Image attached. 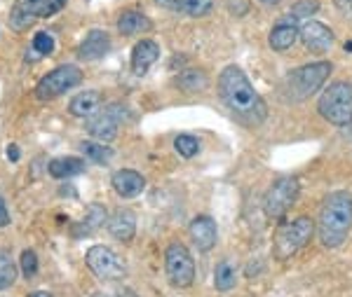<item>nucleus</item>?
<instances>
[{"label": "nucleus", "instance_id": "obj_24", "mask_svg": "<svg viewBox=\"0 0 352 297\" xmlns=\"http://www.w3.org/2000/svg\"><path fill=\"white\" fill-rule=\"evenodd\" d=\"M33 21H36V16L28 12L26 0H19L12 8V12H10V28L21 33V31H28V28L33 26Z\"/></svg>", "mask_w": 352, "mask_h": 297}, {"label": "nucleus", "instance_id": "obj_33", "mask_svg": "<svg viewBox=\"0 0 352 297\" xmlns=\"http://www.w3.org/2000/svg\"><path fill=\"white\" fill-rule=\"evenodd\" d=\"M228 8L235 16H244L249 12V0H230Z\"/></svg>", "mask_w": 352, "mask_h": 297}, {"label": "nucleus", "instance_id": "obj_14", "mask_svg": "<svg viewBox=\"0 0 352 297\" xmlns=\"http://www.w3.org/2000/svg\"><path fill=\"white\" fill-rule=\"evenodd\" d=\"M190 239L197 248L204 250V253L212 250L219 241V230H217L214 218H209V215H197V218L190 222Z\"/></svg>", "mask_w": 352, "mask_h": 297}, {"label": "nucleus", "instance_id": "obj_35", "mask_svg": "<svg viewBox=\"0 0 352 297\" xmlns=\"http://www.w3.org/2000/svg\"><path fill=\"white\" fill-rule=\"evenodd\" d=\"M10 225V211L5 206V199L0 197V227H8Z\"/></svg>", "mask_w": 352, "mask_h": 297}, {"label": "nucleus", "instance_id": "obj_5", "mask_svg": "<svg viewBox=\"0 0 352 297\" xmlns=\"http://www.w3.org/2000/svg\"><path fill=\"white\" fill-rule=\"evenodd\" d=\"M331 64L329 61H315V64L300 66L296 71L289 73L285 87L289 91L292 101H305L310 99L315 91H320L322 84L327 82V78L331 75Z\"/></svg>", "mask_w": 352, "mask_h": 297}, {"label": "nucleus", "instance_id": "obj_1", "mask_svg": "<svg viewBox=\"0 0 352 297\" xmlns=\"http://www.w3.org/2000/svg\"><path fill=\"white\" fill-rule=\"evenodd\" d=\"M219 96L235 117L249 127H258L268 115L265 101L256 94L240 66H228L219 78Z\"/></svg>", "mask_w": 352, "mask_h": 297}, {"label": "nucleus", "instance_id": "obj_11", "mask_svg": "<svg viewBox=\"0 0 352 297\" xmlns=\"http://www.w3.org/2000/svg\"><path fill=\"white\" fill-rule=\"evenodd\" d=\"M298 38H300V31H298V24H296V16L287 14V16H282L275 26H272L268 40H270V47L275 49V52H285V49L292 47Z\"/></svg>", "mask_w": 352, "mask_h": 297}, {"label": "nucleus", "instance_id": "obj_19", "mask_svg": "<svg viewBox=\"0 0 352 297\" xmlns=\"http://www.w3.org/2000/svg\"><path fill=\"white\" fill-rule=\"evenodd\" d=\"M151 28L153 24L148 16L136 12V10H127V12H122L120 19H118V31H120V36H136V33H146V31H151Z\"/></svg>", "mask_w": 352, "mask_h": 297}, {"label": "nucleus", "instance_id": "obj_27", "mask_svg": "<svg viewBox=\"0 0 352 297\" xmlns=\"http://www.w3.org/2000/svg\"><path fill=\"white\" fill-rule=\"evenodd\" d=\"M80 150L87 155L92 162L96 164H106L109 159L113 157V150L111 147H106V145H101V143H94V141H82L80 143Z\"/></svg>", "mask_w": 352, "mask_h": 297}, {"label": "nucleus", "instance_id": "obj_13", "mask_svg": "<svg viewBox=\"0 0 352 297\" xmlns=\"http://www.w3.org/2000/svg\"><path fill=\"white\" fill-rule=\"evenodd\" d=\"M113 190H116L118 197L122 199H134L144 192L146 187V178L139 174V171H132V169H122V171H116L113 174V180H111Z\"/></svg>", "mask_w": 352, "mask_h": 297}, {"label": "nucleus", "instance_id": "obj_23", "mask_svg": "<svg viewBox=\"0 0 352 297\" xmlns=\"http://www.w3.org/2000/svg\"><path fill=\"white\" fill-rule=\"evenodd\" d=\"M68 0H26V8L36 19H47L66 8Z\"/></svg>", "mask_w": 352, "mask_h": 297}, {"label": "nucleus", "instance_id": "obj_38", "mask_svg": "<svg viewBox=\"0 0 352 297\" xmlns=\"http://www.w3.org/2000/svg\"><path fill=\"white\" fill-rule=\"evenodd\" d=\"M28 297H52V293H45V290H38V293H31Z\"/></svg>", "mask_w": 352, "mask_h": 297}, {"label": "nucleus", "instance_id": "obj_10", "mask_svg": "<svg viewBox=\"0 0 352 297\" xmlns=\"http://www.w3.org/2000/svg\"><path fill=\"white\" fill-rule=\"evenodd\" d=\"M120 106L113 104L109 108H104V110H99L96 115H92L87 119V134L92 136V139L101 141V143H111L113 139L118 136V127H120Z\"/></svg>", "mask_w": 352, "mask_h": 297}, {"label": "nucleus", "instance_id": "obj_28", "mask_svg": "<svg viewBox=\"0 0 352 297\" xmlns=\"http://www.w3.org/2000/svg\"><path fill=\"white\" fill-rule=\"evenodd\" d=\"M174 147H176V152H179L181 157L188 159V157H195L197 152H200V141H197L195 136L181 134V136H176Z\"/></svg>", "mask_w": 352, "mask_h": 297}, {"label": "nucleus", "instance_id": "obj_36", "mask_svg": "<svg viewBox=\"0 0 352 297\" xmlns=\"http://www.w3.org/2000/svg\"><path fill=\"white\" fill-rule=\"evenodd\" d=\"M8 159L10 162H16V159H19V145H8Z\"/></svg>", "mask_w": 352, "mask_h": 297}, {"label": "nucleus", "instance_id": "obj_26", "mask_svg": "<svg viewBox=\"0 0 352 297\" xmlns=\"http://www.w3.org/2000/svg\"><path fill=\"white\" fill-rule=\"evenodd\" d=\"M212 8H214V0H179L176 12L186 16H204L212 12Z\"/></svg>", "mask_w": 352, "mask_h": 297}, {"label": "nucleus", "instance_id": "obj_2", "mask_svg": "<svg viewBox=\"0 0 352 297\" xmlns=\"http://www.w3.org/2000/svg\"><path fill=\"white\" fill-rule=\"evenodd\" d=\"M352 227V194L333 192L324 199L317 220V234L327 248H338Z\"/></svg>", "mask_w": 352, "mask_h": 297}, {"label": "nucleus", "instance_id": "obj_37", "mask_svg": "<svg viewBox=\"0 0 352 297\" xmlns=\"http://www.w3.org/2000/svg\"><path fill=\"white\" fill-rule=\"evenodd\" d=\"M157 5H164V8H169V10H176L179 8V0H155Z\"/></svg>", "mask_w": 352, "mask_h": 297}, {"label": "nucleus", "instance_id": "obj_30", "mask_svg": "<svg viewBox=\"0 0 352 297\" xmlns=\"http://www.w3.org/2000/svg\"><path fill=\"white\" fill-rule=\"evenodd\" d=\"M317 10H320V0H298L292 8V16H296V19H308V16H315Z\"/></svg>", "mask_w": 352, "mask_h": 297}, {"label": "nucleus", "instance_id": "obj_21", "mask_svg": "<svg viewBox=\"0 0 352 297\" xmlns=\"http://www.w3.org/2000/svg\"><path fill=\"white\" fill-rule=\"evenodd\" d=\"M104 222H109V211H106L101 204H92L89 206V211H87V215L78 222L76 227H73V234L76 237H85V234H92V232H96L99 230Z\"/></svg>", "mask_w": 352, "mask_h": 297}, {"label": "nucleus", "instance_id": "obj_22", "mask_svg": "<svg viewBox=\"0 0 352 297\" xmlns=\"http://www.w3.org/2000/svg\"><path fill=\"white\" fill-rule=\"evenodd\" d=\"M174 84H176L179 89L195 94V91H202L204 87H207V75H204V71L190 68V71H181L179 75L174 78Z\"/></svg>", "mask_w": 352, "mask_h": 297}, {"label": "nucleus", "instance_id": "obj_25", "mask_svg": "<svg viewBox=\"0 0 352 297\" xmlns=\"http://www.w3.org/2000/svg\"><path fill=\"white\" fill-rule=\"evenodd\" d=\"M237 283V276H235V270H232L230 262H221L217 267V272H214V285H217V290L221 293H226V290H232Z\"/></svg>", "mask_w": 352, "mask_h": 297}, {"label": "nucleus", "instance_id": "obj_32", "mask_svg": "<svg viewBox=\"0 0 352 297\" xmlns=\"http://www.w3.org/2000/svg\"><path fill=\"white\" fill-rule=\"evenodd\" d=\"M21 272H24V276L26 278H33L36 276V272H38V255L33 253L31 248H26L24 253H21Z\"/></svg>", "mask_w": 352, "mask_h": 297}, {"label": "nucleus", "instance_id": "obj_39", "mask_svg": "<svg viewBox=\"0 0 352 297\" xmlns=\"http://www.w3.org/2000/svg\"><path fill=\"white\" fill-rule=\"evenodd\" d=\"M263 3H268V5H275V3H277V0H263Z\"/></svg>", "mask_w": 352, "mask_h": 297}, {"label": "nucleus", "instance_id": "obj_12", "mask_svg": "<svg viewBox=\"0 0 352 297\" xmlns=\"http://www.w3.org/2000/svg\"><path fill=\"white\" fill-rule=\"evenodd\" d=\"M300 40L310 52H327L333 45V31L322 21H308L300 28Z\"/></svg>", "mask_w": 352, "mask_h": 297}, {"label": "nucleus", "instance_id": "obj_3", "mask_svg": "<svg viewBox=\"0 0 352 297\" xmlns=\"http://www.w3.org/2000/svg\"><path fill=\"white\" fill-rule=\"evenodd\" d=\"M317 110L329 124L348 127L352 124V84L350 82H333L322 91L317 101Z\"/></svg>", "mask_w": 352, "mask_h": 297}, {"label": "nucleus", "instance_id": "obj_15", "mask_svg": "<svg viewBox=\"0 0 352 297\" xmlns=\"http://www.w3.org/2000/svg\"><path fill=\"white\" fill-rule=\"evenodd\" d=\"M109 49H111L109 33L94 28V31H89L80 43V47H78V56H80L82 61H99L109 54Z\"/></svg>", "mask_w": 352, "mask_h": 297}, {"label": "nucleus", "instance_id": "obj_29", "mask_svg": "<svg viewBox=\"0 0 352 297\" xmlns=\"http://www.w3.org/2000/svg\"><path fill=\"white\" fill-rule=\"evenodd\" d=\"M16 281V267L5 253H0V290H8Z\"/></svg>", "mask_w": 352, "mask_h": 297}, {"label": "nucleus", "instance_id": "obj_18", "mask_svg": "<svg viewBox=\"0 0 352 297\" xmlns=\"http://www.w3.org/2000/svg\"><path fill=\"white\" fill-rule=\"evenodd\" d=\"M101 101L104 99H101L99 91H80V94H76L71 99V104H68V112H71L73 117L89 119L101 110Z\"/></svg>", "mask_w": 352, "mask_h": 297}, {"label": "nucleus", "instance_id": "obj_8", "mask_svg": "<svg viewBox=\"0 0 352 297\" xmlns=\"http://www.w3.org/2000/svg\"><path fill=\"white\" fill-rule=\"evenodd\" d=\"M85 262L101 281H120V278L127 276V267H124L122 258L109 246H92L85 255Z\"/></svg>", "mask_w": 352, "mask_h": 297}, {"label": "nucleus", "instance_id": "obj_7", "mask_svg": "<svg viewBox=\"0 0 352 297\" xmlns=\"http://www.w3.org/2000/svg\"><path fill=\"white\" fill-rule=\"evenodd\" d=\"M296 199H298V180L292 178V176L277 178L263 197L265 215L272 220L285 218V215L289 213V209L296 204Z\"/></svg>", "mask_w": 352, "mask_h": 297}, {"label": "nucleus", "instance_id": "obj_34", "mask_svg": "<svg viewBox=\"0 0 352 297\" xmlns=\"http://www.w3.org/2000/svg\"><path fill=\"white\" fill-rule=\"evenodd\" d=\"M333 3H336V8L348 16V19H352V0H333Z\"/></svg>", "mask_w": 352, "mask_h": 297}, {"label": "nucleus", "instance_id": "obj_16", "mask_svg": "<svg viewBox=\"0 0 352 297\" xmlns=\"http://www.w3.org/2000/svg\"><path fill=\"white\" fill-rule=\"evenodd\" d=\"M157 59H160V47H157L155 40H139L132 49V73L139 78L146 75Z\"/></svg>", "mask_w": 352, "mask_h": 297}, {"label": "nucleus", "instance_id": "obj_6", "mask_svg": "<svg viewBox=\"0 0 352 297\" xmlns=\"http://www.w3.org/2000/svg\"><path fill=\"white\" fill-rule=\"evenodd\" d=\"M82 82V71L78 66L64 64V66H56L54 71L45 73L41 78V82L36 84V96L41 101H52L56 96L66 94L73 87Z\"/></svg>", "mask_w": 352, "mask_h": 297}, {"label": "nucleus", "instance_id": "obj_4", "mask_svg": "<svg viewBox=\"0 0 352 297\" xmlns=\"http://www.w3.org/2000/svg\"><path fill=\"white\" fill-rule=\"evenodd\" d=\"M315 234V222L308 215H300V218L285 222V225L277 227L275 232V243H272V253L277 260H292L294 255L303 248L305 243L312 239Z\"/></svg>", "mask_w": 352, "mask_h": 297}, {"label": "nucleus", "instance_id": "obj_20", "mask_svg": "<svg viewBox=\"0 0 352 297\" xmlns=\"http://www.w3.org/2000/svg\"><path fill=\"white\" fill-rule=\"evenodd\" d=\"M85 171V159L80 157H56L47 164V174L52 178H71V176H78Z\"/></svg>", "mask_w": 352, "mask_h": 297}, {"label": "nucleus", "instance_id": "obj_9", "mask_svg": "<svg viewBox=\"0 0 352 297\" xmlns=\"http://www.w3.org/2000/svg\"><path fill=\"white\" fill-rule=\"evenodd\" d=\"M164 270H167L169 283L176 288H188L195 281V262L190 250L184 243H172L164 253Z\"/></svg>", "mask_w": 352, "mask_h": 297}, {"label": "nucleus", "instance_id": "obj_31", "mask_svg": "<svg viewBox=\"0 0 352 297\" xmlns=\"http://www.w3.org/2000/svg\"><path fill=\"white\" fill-rule=\"evenodd\" d=\"M33 49H36L41 56H47L54 52V38L50 36L47 31H41L33 36Z\"/></svg>", "mask_w": 352, "mask_h": 297}, {"label": "nucleus", "instance_id": "obj_17", "mask_svg": "<svg viewBox=\"0 0 352 297\" xmlns=\"http://www.w3.org/2000/svg\"><path fill=\"white\" fill-rule=\"evenodd\" d=\"M106 225H109V232L113 239H118V241H132L134 234H136V215L132 211L120 209L109 215V222H106Z\"/></svg>", "mask_w": 352, "mask_h": 297}]
</instances>
